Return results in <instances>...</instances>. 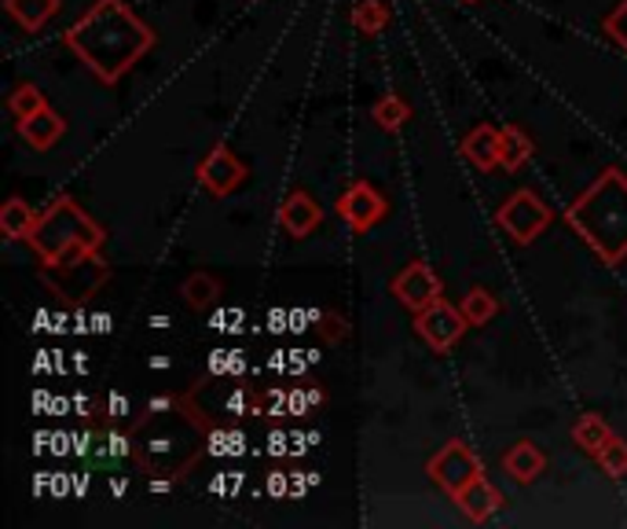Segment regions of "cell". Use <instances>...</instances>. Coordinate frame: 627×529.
<instances>
[{
    "label": "cell",
    "instance_id": "6da1fadb",
    "mask_svg": "<svg viewBox=\"0 0 627 529\" xmlns=\"http://www.w3.org/2000/svg\"><path fill=\"white\" fill-rule=\"evenodd\" d=\"M67 45L99 82L114 85L155 48V29L140 23L125 0H96L67 29Z\"/></svg>",
    "mask_w": 627,
    "mask_h": 529
},
{
    "label": "cell",
    "instance_id": "7a4b0ae2",
    "mask_svg": "<svg viewBox=\"0 0 627 529\" xmlns=\"http://www.w3.org/2000/svg\"><path fill=\"white\" fill-rule=\"evenodd\" d=\"M569 225L594 247L605 265L627 257V177L620 169L605 173L569 209Z\"/></svg>",
    "mask_w": 627,
    "mask_h": 529
},
{
    "label": "cell",
    "instance_id": "3957f363",
    "mask_svg": "<svg viewBox=\"0 0 627 529\" xmlns=\"http://www.w3.org/2000/svg\"><path fill=\"white\" fill-rule=\"evenodd\" d=\"M29 247L48 268L74 262L77 254H96L104 247V228L81 209L70 195H59L45 214L37 217V228L29 232Z\"/></svg>",
    "mask_w": 627,
    "mask_h": 529
},
{
    "label": "cell",
    "instance_id": "277c9868",
    "mask_svg": "<svg viewBox=\"0 0 627 529\" xmlns=\"http://www.w3.org/2000/svg\"><path fill=\"white\" fill-rule=\"evenodd\" d=\"M495 225H499L503 232L514 239V243L529 247L532 239L551 225V206L543 203V199L535 195V192H529V188H521V192H514L507 203L499 206V214H495Z\"/></svg>",
    "mask_w": 627,
    "mask_h": 529
},
{
    "label": "cell",
    "instance_id": "5b68a950",
    "mask_svg": "<svg viewBox=\"0 0 627 529\" xmlns=\"http://www.w3.org/2000/svg\"><path fill=\"white\" fill-rule=\"evenodd\" d=\"M59 268L56 273H45V284L59 291L70 302H85V298H93L99 291V284L107 279V265L99 262L96 254H77L74 262H63V265H52Z\"/></svg>",
    "mask_w": 627,
    "mask_h": 529
},
{
    "label": "cell",
    "instance_id": "8992f818",
    "mask_svg": "<svg viewBox=\"0 0 627 529\" xmlns=\"http://www.w3.org/2000/svg\"><path fill=\"white\" fill-rule=\"evenodd\" d=\"M481 474H484V467L478 460V453H473L470 445H462V442H448L430 460V478L451 496L462 493V489H467L473 478H481Z\"/></svg>",
    "mask_w": 627,
    "mask_h": 529
},
{
    "label": "cell",
    "instance_id": "52a82bcc",
    "mask_svg": "<svg viewBox=\"0 0 627 529\" xmlns=\"http://www.w3.org/2000/svg\"><path fill=\"white\" fill-rule=\"evenodd\" d=\"M414 327H419V335L426 338L437 353H448V349L462 338V332L470 327V321L462 316V309H455L448 302H433L414 316Z\"/></svg>",
    "mask_w": 627,
    "mask_h": 529
},
{
    "label": "cell",
    "instance_id": "ba28073f",
    "mask_svg": "<svg viewBox=\"0 0 627 529\" xmlns=\"http://www.w3.org/2000/svg\"><path fill=\"white\" fill-rule=\"evenodd\" d=\"M393 294H397V302L403 309H411V313H422L426 305L441 302L444 284H441L437 273H433L426 262H411V265H403V273L397 279H393Z\"/></svg>",
    "mask_w": 627,
    "mask_h": 529
},
{
    "label": "cell",
    "instance_id": "9c48e42d",
    "mask_svg": "<svg viewBox=\"0 0 627 529\" xmlns=\"http://www.w3.org/2000/svg\"><path fill=\"white\" fill-rule=\"evenodd\" d=\"M242 181H246V166H242L225 144H217L214 152L198 163V184L217 199L231 195Z\"/></svg>",
    "mask_w": 627,
    "mask_h": 529
},
{
    "label": "cell",
    "instance_id": "30bf717a",
    "mask_svg": "<svg viewBox=\"0 0 627 529\" xmlns=\"http://www.w3.org/2000/svg\"><path fill=\"white\" fill-rule=\"evenodd\" d=\"M338 214L352 232H367L386 217V199H382L367 181H357L346 195L338 199Z\"/></svg>",
    "mask_w": 627,
    "mask_h": 529
},
{
    "label": "cell",
    "instance_id": "8fae6325",
    "mask_svg": "<svg viewBox=\"0 0 627 529\" xmlns=\"http://www.w3.org/2000/svg\"><path fill=\"white\" fill-rule=\"evenodd\" d=\"M323 221V209L319 203L312 195L305 192H290L287 199H282V206H279V225H282V232L287 236H309L312 228H316Z\"/></svg>",
    "mask_w": 627,
    "mask_h": 529
},
{
    "label": "cell",
    "instance_id": "7c38bea8",
    "mask_svg": "<svg viewBox=\"0 0 627 529\" xmlns=\"http://www.w3.org/2000/svg\"><path fill=\"white\" fill-rule=\"evenodd\" d=\"M455 504L462 507V515H467L470 522H484V518H492L503 507V493L481 474V478H473L462 493H455Z\"/></svg>",
    "mask_w": 627,
    "mask_h": 529
},
{
    "label": "cell",
    "instance_id": "4fadbf2b",
    "mask_svg": "<svg viewBox=\"0 0 627 529\" xmlns=\"http://www.w3.org/2000/svg\"><path fill=\"white\" fill-rule=\"evenodd\" d=\"M63 133H67V122L52 111V107H40L37 115L19 118V136H23L34 152H48L52 144H59Z\"/></svg>",
    "mask_w": 627,
    "mask_h": 529
},
{
    "label": "cell",
    "instance_id": "5bb4252c",
    "mask_svg": "<svg viewBox=\"0 0 627 529\" xmlns=\"http://www.w3.org/2000/svg\"><path fill=\"white\" fill-rule=\"evenodd\" d=\"M503 467H507V474L518 485H529V482H535V478L543 474V467H547V456L540 453V445H535V442H518L507 456H503Z\"/></svg>",
    "mask_w": 627,
    "mask_h": 529
},
{
    "label": "cell",
    "instance_id": "9a60e30c",
    "mask_svg": "<svg viewBox=\"0 0 627 529\" xmlns=\"http://www.w3.org/2000/svg\"><path fill=\"white\" fill-rule=\"evenodd\" d=\"M462 155H467L478 169H484V173L495 169L499 166V129L478 125L467 140H462Z\"/></svg>",
    "mask_w": 627,
    "mask_h": 529
},
{
    "label": "cell",
    "instance_id": "2e32d148",
    "mask_svg": "<svg viewBox=\"0 0 627 529\" xmlns=\"http://www.w3.org/2000/svg\"><path fill=\"white\" fill-rule=\"evenodd\" d=\"M572 442L583 448V453H591V456H599L605 445L613 442V426L605 423L602 416H580L576 419V426H572Z\"/></svg>",
    "mask_w": 627,
    "mask_h": 529
},
{
    "label": "cell",
    "instance_id": "e0dca14e",
    "mask_svg": "<svg viewBox=\"0 0 627 529\" xmlns=\"http://www.w3.org/2000/svg\"><path fill=\"white\" fill-rule=\"evenodd\" d=\"M532 158V140L518 125L499 129V166L503 169H521Z\"/></svg>",
    "mask_w": 627,
    "mask_h": 529
},
{
    "label": "cell",
    "instance_id": "ac0fdd59",
    "mask_svg": "<svg viewBox=\"0 0 627 529\" xmlns=\"http://www.w3.org/2000/svg\"><path fill=\"white\" fill-rule=\"evenodd\" d=\"M37 217L40 214H34L29 203H23L19 195H12L4 203V209H0V228H4L8 239H29V232L37 228Z\"/></svg>",
    "mask_w": 627,
    "mask_h": 529
},
{
    "label": "cell",
    "instance_id": "d6986e66",
    "mask_svg": "<svg viewBox=\"0 0 627 529\" xmlns=\"http://www.w3.org/2000/svg\"><path fill=\"white\" fill-rule=\"evenodd\" d=\"M4 8L29 29V34H37V29L59 12V0H4Z\"/></svg>",
    "mask_w": 627,
    "mask_h": 529
},
{
    "label": "cell",
    "instance_id": "ffe728a7",
    "mask_svg": "<svg viewBox=\"0 0 627 529\" xmlns=\"http://www.w3.org/2000/svg\"><path fill=\"white\" fill-rule=\"evenodd\" d=\"M462 309V316L470 321V327H481V324H489L495 313H499V298H495L492 291H484V287H470L467 298L459 302Z\"/></svg>",
    "mask_w": 627,
    "mask_h": 529
},
{
    "label": "cell",
    "instance_id": "44dd1931",
    "mask_svg": "<svg viewBox=\"0 0 627 529\" xmlns=\"http://www.w3.org/2000/svg\"><path fill=\"white\" fill-rule=\"evenodd\" d=\"M180 298H184L191 309H206L220 298V284L209 273H191L184 279V287H180Z\"/></svg>",
    "mask_w": 627,
    "mask_h": 529
},
{
    "label": "cell",
    "instance_id": "7402d4cb",
    "mask_svg": "<svg viewBox=\"0 0 627 529\" xmlns=\"http://www.w3.org/2000/svg\"><path fill=\"white\" fill-rule=\"evenodd\" d=\"M371 118L378 129H386V133H397V129L411 118V107L403 104L400 96H382L378 104L371 107Z\"/></svg>",
    "mask_w": 627,
    "mask_h": 529
},
{
    "label": "cell",
    "instance_id": "603a6c76",
    "mask_svg": "<svg viewBox=\"0 0 627 529\" xmlns=\"http://www.w3.org/2000/svg\"><path fill=\"white\" fill-rule=\"evenodd\" d=\"M389 23V12L386 4H378V0H360L357 8H352V26L360 29V34H382Z\"/></svg>",
    "mask_w": 627,
    "mask_h": 529
},
{
    "label": "cell",
    "instance_id": "cb8c5ba5",
    "mask_svg": "<svg viewBox=\"0 0 627 529\" xmlns=\"http://www.w3.org/2000/svg\"><path fill=\"white\" fill-rule=\"evenodd\" d=\"M594 460H599V467L605 474H613V478H624L627 474V442L624 437H616L613 434V442L602 448L599 456H594Z\"/></svg>",
    "mask_w": 627,
    "mask_h": 529
},
{
    "label": "cell",
    "instance_id": "d4e9b609",
    "mask_svg": "<svg viewBox=\"0 0 627 529\" xmlns=\"http://www.w3.org/2000/svg\"><path fill=\"white\" fill-rule=\"evenodd\" d=\"M8 107H12V115L15 118H29V115H37L40 107H48L45 104V93H40L37 85H19L12 99H8Z\"/></svg>",
    "mask_w": 627,
    "mask_h": 529
},
{
    "label": "cell",
    "instance_id": "484cf974",
    "mask_svg": "<svg viewBox=\"0 0 627 529\" xmlns=\"http://www.w3.org/2000/svg\"><path fill=\"white\" fill-rule=\"evenodd\" d=\"M206 453L209 456H239L242 453V434L239 431H209L206 434Z\"/></svg>",
    "mask_w": 627,
    "mask_h": 529
},
{
    "label": "cell",
    "instance_id": "4316f807",
    "mask_svg": "<svg viewBox=\"0 0 627 529\" xmlns=\"http://www.w3.org/2000/svg\"><path fill=\"white\" fill-rule=\"evenodd\" d=\"M605 34H610L613 41L627 52V0H624L620 8H616V12L605 15Z\"/></svg>",
    "mask_w": 627,
    "mask_h": 529
},
{
    "label": "cell",
    "instance_id": "83f0119b",
    "mask_svg": "<svg viewBox=\"0 0 627 529\" xmlns=\"http://www.w3.org/2000/svg\"><path fill=\"white\" fill-rule=\"evenodd\" d=\"M209 324H214L217 332H239V324H242V309H220V313L209 316Z\"/></svg>",
    "mask_w": 627,
    "mask_h": 529
},
{
    "label": "cell",
    "instance_id": "f1b7e54d",
    "mask_svg": "<svg viewBox=\"0 0 627 529\" xmlns=\"http://www.w3.org/2000/svg\"><path fill=\"white\" fill-rule=\"evenodd\" d=\"M265 489H268V496H290V489H294V474H287V471H272Z\"/></svg>",
    "mask_w": 627,
    "mask_h": 529
},
{
    "label": "cell",
    "instance_id": "f546056e",
    "mask_svg": "<svg viewBox=\"0 0 627 529\" xmlns=\"http://www.w3.org/2000/svg\"><path fill=\"white\" fill-rule=\"evenodd\" d=\"M265 453H268V456H276V460H279V456H290V434H287V431H272V434H268Z\"/></svg>",
    "mask_w": 627,
    "mask_h": 529
},
{
    "label": "cell",
    "instance_id": "4dcf8cb0",
    "mask_svg": "<svg viewBox=\"0 0 627 529\" xmlns=\"http://www.w3.org/2000/svg\"><path fill=\"white\" fill-rule=\"evenodd\" d=\"M209 489H214V493H239V489H242V474H239V471H236V474H231V471L217 474Z\"/></svg>",
    "mask_w": 627,
    "mask_h": 529
},
{
    "label": "cell",
    "instance_id": "1f68e13d",
    "mask_svg": "<svg viewBox=\"0 0 627 529\" xmlns=\"http://www.w3.org/2000/svg\"><path fill=\"white\" fill-rule=\"evenodd\" d=\"M319 332H327L330 342H338V338L346 335V324H341V316L327 313V316H323V327H319Z\"/></svg>",
    "mask_w": 627,
    "mask_h": 529
},
{
    "label": "cell",
    "instance_id": "d6a6232c",
    "mask_svg": "<svg viewBox=\"0 0 627 529\" xmlns=\"http://www.w3.org/2000/svg\"><path fill=\"white\" fill-rule=\"evenodd\" d=\"M309 324H312V316H309V309H290V332L301 335V332H309Z\"/></svg>",
    "mask_w": 627,
    "mask_h": 529
},
{
    "label": "cell",
    "instance_id": "836d02e7",
    "mask_svg": "<svg viewBox=\"0 0 627 529\" xmlns=\"http://www.w3.org/2000/svg\"><path fill=\"white\" fill-rule=\"evenodd\" d=\"M287 408H290V416H301L309 408V390H294V394H287Z\"/></svg>",
    "mask_w": 627,
    "mask_h": 529
},
{
    "label": "cell",
    "instance_id": "e575fe53",
    "mask_svg": "<svg viewBox=\"0 0 627 529\" xmlns=\"http://www.w3.org/2000/svg\"><path fill=\"white\" fill-rule=\"evenodd\" d=\"M282 324H290V309H272L268 316V332H287Z\"/></svg>",
    "mask_w": 627,
    "mask_h": 529
},
{
    "label": "cell",
    "instance_id": "d590c367",
    "mask_svg": "<svg viewBox=\"0 0 627 529\" xmlns=\"http://www.w3.org/2000/svg\"><path fill=\"white\" fill-rule=\"evenodd\" d=\"M309 445H312V437H309V434H301V431L290 434V453H294V456H305V453H309Z\"/></svg>",
    "mask_w": 627,
    "mask_h": 529
},
{
    "label": "cell",
    "instance_id": "8d00e7d4",
    "mask_svg": "<svg viewBox=\"0 0 627 529\" xmlns=\"http://www.w3.org/2000/svg\"><path fill=\"white\" fill-rule=\"evenodd\" d=\"M70 442H74V437L63 434V431H56V434H52V453H56V456H67V453H70Z\"/></svg>",
    "mask_w": 627,
    "mask_h": 529
},
{
    "label": "cell",
    "instance_id": "74e56055",
    "mask_svg": "<svg viewBox=\"0 0 627 529\" xmlns=\"http://www.w3.org/2000/svg\"><path fill=\"white\" fill-rule=\"evenodd\" d=\"M110 456H129V437L125 434H110Z\"/></svg>",
    "mask_w": 627,
    "mask_h": 529
},
{
    "label": "cell",
    "instance_id": "f35d334b",
    "mask_svg": "<svg viewBox=\"0 0 627 529\" xmlns=\"http://www.w3.org/2000/svg\"><path fill=\"white\" fill-rule=\"evenodd\" d=\"M129 412V401H125V397H121V394H110V416H125Z\"/></svg>",
    "mask_w": 627,
    "mask_h": 529
},
{
    "label": "cell",
    "instance_id": "ab89813d",
    "mask_svg": "<svg viewBox=\"0 0 627 529\" xmlns=\"http://www.w3.org/2000/svg\"><path fill=\"white\" fill-rule=\"evenodd\" d=\"M110 324H114V321H110V313H96V316H93V332H96V335H107Z\"/></svg>",
    "mask_w": 627,
    "mask_h": 529
},
{
    "label": "cell",
    "instance_id": "60d3db41",
    "mask_svg": "<svg viewBox=\"0 0 627 529\" xmlns=\"http://www.w3.org/2000/svg\"><path fill=\"white\" fill-rule=\"evenodd\" d=\"M52 493L67 496L70 493V474H52Z\"/></svg>",
    "mask_w": 627,
    "mask_h": 529
},
{
    "label": "cell",
    "instance_id": "b9f144b4",
    "mask_svg": "<svg viewBox=\"0 0 627 529\" xmlns=\"http://www.w3.org/2000/svg\"><path fill=\"white\" fill-rule=\"evenodd\" d=\"M173 408V397H155V401L147 405V412H169Z\"/></svg>",
    "mask_w": 627,
    "mask_h": 529
},
{
    "label": "cell",
    "instance_id": "7bdbcfd3",
    "mask_svg": "<svg viewBox=\"0 0 627 529\" xmlns=\"http://www.w3.org/2000/svg\"><path fill=\"white\" fill-rule=\"evenodd\" d=\"M48 357H52V353H48V349H40L37 361H34V372H48V368H56V361H48Z\"/></svg>",
    "mask_w": 627,
    "mask_h": 529
},
{
    "label": "cell",
    "instance_id": "ee69618b",
    "mask_svg": "<svg viewBox=\"0 0 627 529\" xmlns=\"http://www.w3.org/2000/svg\"><path fill=\"white\" fill-rule=\"evenodd\" d=\"M70 357H74V372L77 375H88V357L85 353H70Z\"/></svg>",
    "mask_w": 627,
    "mask_h": 529
},
{
    "label": "cell",
    "instance_id": "f6af8a7d",
    "mask_svg": "<svg viewBox=\"0 0 627 529\" xmlns=\"http://www.w3.org/2000/svg\"><path fill=\"white\" fill-rule=\"evenodd\" d=\"M74 453H77V456L88 453V434H77V437H74Z\"/></svg>",
    "mask_w": 627,
    "mask_h": 529
},
{
    "label": "cell",
    "instance_id": "bcb514c9",
    "mask_svg": "<svg viewBox=\"0 0 627 529\" xmlns=\"http://www.w3.org/2000/svg\"><path fill=\"white\" fill-rule=\"evenodd\" d=\"M74 408H77L81 416H88V408H93V405H88V397H85V394H77V397H74Z\"/></svg>",
    "mask_w": 627,
    "mask_h": 529
},
{
    "label": "cell",
    "instance_id": "7dc6e473",
    "mask_svg": "<svg viewBox=\"0 0 627 529\" xmlns=\"http://www.w3.org/2000/svg\"><path fill=\"white\" fill-rule=\"evenodd\" d=\"M147 364L155 368V372H166V368H169V357H150Z\"/></svg>",
    "mask_w": 627,
    "mask_h": 529
},
{
    "label": "cell",
    "instance_id": "c3c4849f",
    "mask_svg": "<svg viewBox=\"0 0 627 529\" xmlns=\"http://www.w3.org/2000/svg\"><path fill=\"white\" fill-rule=\"evenodd\" d=\"M150 489H155V493H169L173 482H169V478H158V482H150Z\"/></svg>",
    "mask_w": 627,
    "mask_h": 529
},
{
    "label": "cell",
    "instance_id": "681fc988",
    "mask_svg": "<svg viewBox=\"0 0 627 529\" xmlns=\"http://www.w3.org/2000/svg\"><path fill=\"white\" fill-rule=\"evenodd\" d=\"M52 332H59V335L67 332V316H63V313H56V316H52Z\"/></svg>",
    "mask_w": 627,
    "mask_h": 529
},
{
    "label": "cell",
    "instance_id": "f907efd6",
    "mask_svg": "<svg viewBox=\"0 0 627 529\" xmlns=\"http://www.w3.org/2000/svg\"><path fill=\"white\" fill-rule=\"evenodd\" d=\"M125 478H114V482H110V493H114V496H121V493H125Z\"/></svg>",
    "mask_w": 627,
    "mask_h": 529
},
{
    "label": "cell",
    "instance_id": "816d5d0a",
    "mask_svg": "<svg viewBox=\"0 0 627 529\" xmlns=\"http://www.w3.org/2000/svg\"><path fill=\"white\" fill-rule=\"evenodd\" d=\"M309 405H323V390H316V386H312V390H309Z\"/></svg>",
    "mask_w": 627,
    "mask_h": 529
},
{
    "label": "cell",
    "instance_id": "f5cc1de1",
    "mask_svg": "<svg viewBox=\"0 0 627 529\" xmlns=\"http://www.w3.org/2000/svg\"><path fill=\"white\" fill-rule=\"evenodd\" d=\"M52 412H56V416H63V412H67V401H63V397H59V401H52Z\"/></svg>",
    "mask_w": 627,
    "mask_h": 529
},
{
    "label": "cell",
    "instance_id": "db71d44e",
    "mask_svg": "<svg viewBox=\"0 0 627 529\" xmlns=\"http://www.w3.org/2000/svg\"><path fill=\"white\" fill-rule=\"evenodd\" d=\"M470 4H478V0H470Z\"/></svg>",
    "mask_w": 627,
    "mask_h": 529
}]
</instances>
